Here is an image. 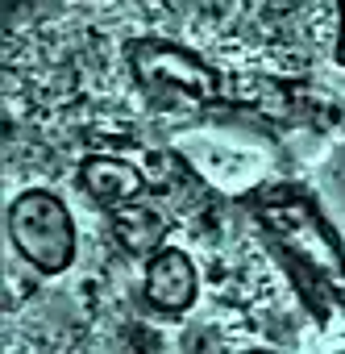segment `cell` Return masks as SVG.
Instances as JSON below:
<instances>
[{
	"label": "cell",
	"instance_id": "cell-1",
	"mask_svg": "<svg viewBox=\"0 0 345 354\" xmlns=\"http://www.w3.org/2000/svg\"><path fill=\"white\" fill-rule=\"evenodd\" d=\"M9 234L21 259L46 275L67 271L75 259V221L67 205L50 192H26L9 209Z\"/></svg>",
	"mask_w": 345,
	"mask_h": 354
},
{
	"label": "cell",
	"instance_id": "cell-2",
	"mask_svg": "<svg viewBox=\"0 0 345 354\" xmlns=\"http://www.w3.org/2000/svg\"><path fill=\"white\" fill-rule=\"evenodd\" d=\"M133 71L158 104H204L217 92V80L208 67H200V59L162 42L133 46Z\"/></svg>",
	"mask_w": 345,
	"mask_h": 354
},
{
	"label": "cell",
	"instance_id": "cell-3",
	"mask_svg": "<svg viewBox=\"0 0 345 354\" xmlns=\"http://www.w3.org/2000/svg\"><path fill=\"white\" fill-rule=\"evenodd\" d=\"M146 296L162 313H184L196 300V267L184 250H154L146 267Z\"/></svg>",
	"mask_w": 345,
	"mask_h": 354
},
{
	"label": "cell",
	"instance_id": "cell-4",
	"mask_svg": "<svg viewBox=\"0 0 345 354\" xmlns=\"http://www.w3.org/2000/svg\"><path fill=\"white\" fill-rule=\"evenodd\" d=\"M79 184L92 201L108 205V209H121L129 201H137L141 192V171L129 167L125 158H88L83 171H79Z\"/></svg>",
	"mask_w": 345,
	"mask_h": 354
},
{
	"label": "cell",
	"instance_id": "cell-5",
	"mask_svg": "<svg viewBox=\"0 0 345 354\" xmlns=\"http://www.w3.org/2000/svg\"><path fill=\"white\" fill-rule=\"evenodd\" d=\"M112 234H117L121 250H129V254H154L162 246V238H166V221L150 205L129 201V205H121L112 213Z\"/></svg>",
	"mask_w": 345,
	"mask_h": 354
},
{
	"label": "cell",
	"instance_id": "cell-6",
	"mask_svg": "<svg viewBox=\"0 0 345 354\" xmlns=\"http://www.w3.org/2000/svg\"><path fill=\"white\" fill-rule=\"evenodd\" d=\"M341 59H345V38H341Z\"/></svg>",
	"mask_w": 345,
	"mask_h": 354
}]
</instances>
